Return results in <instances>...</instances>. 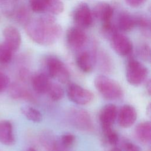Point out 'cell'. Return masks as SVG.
<instances>
[{
	"instance_id": "1",
	"label": "cell",
	"mask_w": 151,
	"mask_h": 151,
	"mask_svg": "<svg viewBox=\"0 0 151 151\" xmlns=\"http://www.w3.org/2000/svg\"><path fill=\"white\" fill-rule=\"evenodd\" d=\"M25 30L34 42L44 46L55 43L62 34L61 25L51 15L29 19L25 24Z\"/></svg>"
},
{
	"instance_id": "2",
	"label": "cell",
	"mask_w": 151,
	"mask_h": 151,
	"mask_svg": "<svg viewBox=\"0 0 151 151\" xmlns=\"http://www.w3.org/2000/svg\"><path fill=\"white\" fill-rule=\"evenodd\" d=\"M94 83L97 91L106 100H116L123 97V90L122 86L116 81L106 76H97Z\"/></svg>"
},
{
	"instance_id": "3",
	"label": "cell",
	"mask_w": 151,
	"mask_h": 151,
	"mask_svg": "<svg viewBox=\"0 0 151 151\" xmlns=\"http://www.w3.org/2000/svg\"><path fill=\"white\" fill-rule=\"evenodd\" d=\"M149 74L147 68L135 59L129 60L126 66V77L128 83L134 86L142 84L147 78Z\"/></svg>"
},
{
	"instance_id": "4",
	"label": "cell",
	"mask_w": 151,
	"mask_h": 151,
	"mask_svg": "<svg viewBox=\"0 0 151 151\" xmlns=\"http://www.w3.org/2000/svg\"><path fill=\"white\" fill-rule=\"evenodd\" d=\"M48 76L58 82L64 84L69 81L70 74L65 64L56 57L50 56L46 60Z\"/></svg>"
},
{
	"instance_id": "5",
	"label": "cell",
	"mask_w": 151,
	"mask_h": 151,
	"mask_svg": "<svg viewBox=\"0 0 151 151\" xmlns=\"http://www.w3.org/2000/svg\"><path fill=\"white\" fill-rule=\"evenodd\" d=\"M69 119L73 125L80 130L92 132L94 123L90 113L84 109L74 108L70 110Z\"/></svg>"
},
{
	"instance_id": "6",
	"label": "cell",
	"mask_w": 151,
	"mask_h": 151,
	"mask_svg": "<svg viewBox=\"0 0 151 151\" xmlns=\"http://www.w3.org/2000/svg\"><path fill=\"white\" fill-rule=\"evenodd\" d=\"M67 94L70 101L81 106L90 104L94 98V95L91 91L76 83L69 84Z\"/></svg>"
},
{
	"instance_id": "7",
	"label": "cell",
	"mask_w": 151,
	"mask_h": 151,
	"mask_svg": "<svg viewBox=\"0 0 151 151\" xmlns=\"http://www.w3.org/2000/svg\"><path fill=\"white\" fill-rule=\"evenodd\" d=\"M73 20L80 28L89 27L93 22V15L88 5L86 3L79 4L73 12Z\"/></svg>"
},
{
	"instance_id": "8",
	"label": "cell",
	"mask_w": 151,
	"mask_h": 151,
	"mask_svg": "<svg viewBox=\"0 0 151 151\" xmlns=\"http://www.w3.org/2000/svg\"><path fill=\"white\" fill-rule=\"evenodd\" d=\"M111 45L114 51L119 55L127 56L133 51L132 41L123 34L116 33L111 38Z\"/></svg>"
},
{
	"instance_id": "9",
	"label": "cell",
	"mask_w": 151,
	"mask_h": 151,
	"mask_svg": "<svg viewBox=\"0 0 151 151\" xmlns=\"http://www.w3.org/2000/svg\"><path fill=\"white\" fill-rule=\"evenodd\" d=\"M117 119L120 127L129 128L133 125L136 120V110L132 105L124 104L118 110Z\"/></svg>"
},
{
	"instance_id": "10",
	"label": "cell",
	"mask_w": 151,
	"mask_h": 151,
	"mask_svg": "<svg viewBox=\"0 0 151 151\" xmlns=\"http://www.w3.org/2000/svg\"><path fill=\"white\" fill-rule=\"evenodd\" d=\"M118 109L117 106L112 103H109L104 106L99 113V120L101 129H106L113 127L117 119Z\"/></svg>"
},
{
	"instance_id": "11",
	"label": "cell",
	"mask_w": 151,
	"mask_h": 151,
	"mask_svg": "<svg viewBox=\"0 0 151 151\" xmlns=\"http://www.w3.org/2000/svg\"><path fill=\"white\" fill-rule=\"evenodd\" d=\"M66 38L69 46L73 49L77 50L84 45L87 37L81 28L78 27H73L68 29Z\"/></svg>"
},
{
	"instance_id": "12",
	"label": "cell",
	"mask_w": 151,
	"mask_h": 151,
	"mask_svg": "<svg viewBox=\"0 0 151 151\" xmlns=\"http://www.w3.org/2000/svg\"><path fill=\"white\" fill-rule=\"evenodd\" d=\"M5 42L14 52L19 48L21 44V36L18 29L13 26H7L3 30Z\"/></svg>"
},
{
	"instance_id": "13",
	"label": "cell",
	"mask_w": 151,
	"mask_h": 151,
	"mask_svg": "<svg viewBox=\"0 0 151 151\" xmlns=\"http://www.w3.org/2000/svg\"><path fill=\"white\" fill-rule=\"evenodd\" d=\"M32 87L38 94L46 93L51 84L49 76L44 73H37L31 78Z\"/></svg>"
},
{
	"instance_id": "14",
	"label": "cell",
	"mask_w": 151,
	"mask_h": 151,
	"mask_svg": "<svg viewBox=\"0 0 151 151\" xmlns=\"http://www.w3.org/2000/svg\"><path fill=\"white\" fill-rule=\"evenodd\" d=\"M9 94L14 99H23L29 101H34V95L25 87L20 84L14 83L9 86Z\"/></svg>"
},
{
	"instance_id": "15",
	"label": "cell",
	"mask_w": 151,
	"mask_h": 151,
	"mask_svg": "<svg viewBox=\"0 0 151 151\" xmlns=\"http://www.w3.org/2000/svg\"><path fill=\"white\" fill-rule=\"evenodd\" d=\"M0 142L7 146L12 145L15 143L13 127L8 120L0 121Z\"/></svg>"
},
{
	"instance_id": "16",
	"label": "cell",
	"mask_w": 151,
	"mask_h": 151,
	"mask_svg": "<svg viewBox=\"0 0 151 151\" xmlns=\"http://www.w3.org/2000/svg\"><path fill=\"white\" fill-rule=\"evenodd\" d=\"M93 14L102 23L106 22L111 21L113 14V9L108 3L101 2L94 6Z\"/></svg>"
},
{
	"instance_id": "17",
	"label": "cell",
	"mask_w": 151,
	"mask_h": 151,
	"mask_svg": "<svg viewBox=\"0 0 151 151\" xmlns=\"http://www.w3.org/2000/svg\"><path fill=\"white\" fill-rule=\"evenodd\" d=\"M76 64L83 73H90L94 68V57L89 52L82 51L77 56Z\"/></svg>"
},
{
	"instance_id": "18",
	"label": "cell",
	"mask_w": 151,
	"mask_h": 151,
	"mask_svg": "<svg viewBox=\"0 0 151 151\" xmlns=\"http://www.w3.org/2000/svg\"><path fill=\"white\" fill-rule=\"evenodd\" d=\"M40 141L47 151H67V149L63 147L60 142L57 140L50 133L45 132L42 133Z\"/></svg>"
},
{
	"instance_id": "19",
	"label": "cell",
	"mask_w": 151,
	"mask_h": 151,
	"mask_svg": "<svg viewBox=\"0 0 151 151\" xmlns=\"http://www.w3.org/2000/svg\"><path fill=\"white\" fill-rule=\"evenodd\" d=\"M135 135L137 139L144 144H147L151 140V123L150 122H143L135 128Z\"/></svg>"
},
{
	"instance_id": "20",
	"label": "cell",
	"mask_w": 151,
	"mask_h": 151,
	"mask_svg": "<svg viewBox=\"0 0 151 151\" xmlns=\"http://www.w3.org/2000/svg\"><path fill=\"white\" fill-rule=\"evenodd\" d=\"M118 27L124 32L131 31L136 26L135 17L127 12H122L118 17Z\"/></svg>"
},
{
	"instance_id": "21",
	"label": "cell",
	"mask_w": 151,
	"mask_h": 151,
	"mask_svg": "<svg viewBox=\"0 0 151 151\" xmlns=\"http://www.w3.org/2000/svg\"><path fill=\"white\" fill-rule=\"evenodd\" d=\"M21 111L29 121L34 123H40L42 121V116L41 112L34 107L28 106H23L21 109Z\"/></svg>"
},
{
	"instance_id": "22",
	"label": "cell",
	"mask_w": 151,
	"mask_h": 151,
	"mask_svg": "<svg viewBox=\"0 0 151 151\" xmlns=\"http://www.w3.org/2000/svg\"><path fill=\"white\" fill-rule=\"evenodd\" d=\"M51 100L57 101L62 99L64 96L63 88L58 84L51 83L47 93Z\"/></svg>"
},
{
	"instance_id": "23",
	"label": "cell",
	"mask_w": 151,
	"mask_h": 151,
	"mask_svg": "<svg viewBox=\"0 0 151 151\" xmlns=\"http://www.w3.org/2000/svg\"><path fill=\"white\" fill-rule=\"evenodd\" d=\"M14 51L5 43L0 44V64L9 63L12 58Z\"/></svg>"
},
{
	"instance_id": "24",
	"label": "cell",
	"mask_w": 151,
	"mask_h": 151,
	"mask_svg": "<svg viewBox=\"0 0 151 151\" xmlns=\"http://www.w3.org/2000/svg\"><path fill=\"white\" fill-rule=\"evenodd\" d=\"M64 8V4L61 0H48L46 12L52 15H58L63 11Z\"/></svg>"
},
{
	"instance_id": "25",
	"label": "cell",
	"mask_w": 151,
	"mask_h": 151,
	"mask_svg": "<svg viewBox=\"0 0 151 151\" xmlns=\"http://www.w3.org/2000/svg\"><path fill=\"white\" fill-rule=\"evenodd\" d=\"M136 25L138 26L142 30L143 34L146 36L150 35V22L149 19L145 16H136L135 17Z\"/></svg>"
},
{
	"instance_id": "26",
	"label": "cell",
	"mask_w": 151,
	"mask_h": 151,
	"mask_svg": "<svg viewBox=\"0 0 151 151\" xmlns=\"http://www.w3.org/2000/svg\"><path fill=\"white\" fill-rule=\"evenodd\" d=\"M103 134L107 142L111 145H114L117 143L119 140L118 133L113 129V127L102 129Z\"/></svg>"
},
{
	"instance_id": "27",
	"label": "cell",
	"mask_w": 151,
	"mask_h": 151,
	"mask_svg": "<svg viewBox=\"0 0 151 151\" xmlns=\"http://www.w3.org/2000/svg\"><path fill=\"white\" fill-rule=\"evenodd\" d=\"M30 8L35 12H46L47 0H30Z\"/></svg>"
},
{
	"instance_id": "28",
	"label": "cell",
	"mask_w": 151,
	"mask_h": 151,
	"mask_svg": "<svg viewBox=\"0 0 151 151\" xmlns=\"http://www.w3.org/2000/svg\"><path fill=\"white\" fill-rule=\"evenodd\" d=\"M102 32L104 37L110 39L117 32L116 27L111 23V21L102 23Z\"/></svg>"
},
{
	"instance_id": "29",
	"label": "cell",
	"mask_w": 151,
	"mask_h": 151,
	"mask_svg": "<svg viewBox=\"0 0 151 151\" xmlns=\"http://www.w3.org/2000/svg\"><path fill=\"white\" fill-rule=\"evenodd\" d=\"M76 141L75 136L70 133H67L63 134L59 140L61 145L66 149L72 146Z\"/></svg>"
},
{
	"instance_id": "30",
	"label": "cell",
	"mask_w": 151,
	"mask_h": 151,
	"mask_svg": "<svg viewBox=\"0 0 151 151\" xmlns=\"http://www.w3.org/2000/svg\"><path fill=\"white\" fill-rule=\"evenodd\" d=\"M138 54L140 57L146 61H150V48L149 45L146 44H142L138 49Z\"/></svg>"
},
{
	"instance_id": "31",
	"label": "cell",
	"mask_w": 151,
	"mask_h": 151,
	"mask_svg": "<svg viewBox=\"0 0 151 151\" xmlns=\"http://www.w3.org/2000/svg\"><path fill=\"white\" fill-rule=\"evenodd\" d=\"M122 146L124 151H140V148L138 145L129 140H123Z\"/></svg>"
},
{
	"instance_id": "32",
	"label": "cell",
	"mask_w": 151,
	"mask_h": 151,
	"mask_svg": "<svg viewBox=\"0 0 151 151\" xmlns=\"http://www.w3.org/2000/svg\"><path fill=\"white\" fill-rule=\"evenodd\" d=\"M9 77L0 71V92L4 91L9 86Z\"/></svg>"
},
{
	"instance_id": "33",
	"label": "cell",
	"mask_w": 151,
	"mask_h": 151,
	"mask_svg": "<svg viewBox=\"0 0 151 151\" xmlns=\"http://www.w3.org/2000/svg\"><path fill=\"white\" fill-rule=\"evenodd\" d=\"M126 3L130 6L137 7L143 4L146 0H124Z\"/></svg>"
},
{
	"instance_id": "34",
	"label": "cell",
	"mask_w": 151,
	"mask_h": 151,
	"mask_svg": "<svg viewBox=\"0 0 151 151\" xmlns=\"http://www.w3.org/2000/svg\"><path fill=\"white\" fill-rule=\"evenodd\" d=\"M19 77L21 80L24 81L27 79V77L29 75V71L26 68H22L19 71Z\"/></svg>"
},
{
	"instance_id": "35",
	"label": "cell",
	"mask_w": 151,
	"mask_h": 151,
	"mask_svg": "<svg viewBox=\"0 0 151 151\" xmlns=\"http://www.w3.org/2000/svg\"><path fill=\"white\" fill-rule=\"evenodd\" d=\"M150 80H149L148 81H147V83L146 84V91H147V93L149 96H150L151 94V83H150Z\"/></svg>"
},
{
	"instance_id": "36",
	"label": "cell",
	"mask_w": 151,
	"mask_h": 151,
	"mask_svg": "<svg viewBox=\"0 0 151 151\" xmlns=\"http://www.w3.org/2000/svg\"><path fill=\"white\" fill-rule=\"evenodd\" d=\"M110 151H122V149H120V148H118V147H113L112 148Z\"/></svg>"
},
{
	"instance_id": "37",
	"label": "cell",
	"mask_w": 151,
	"mask_h": 151,
	"mask_svg": "<svg viewBox=\"0 0 151 151\" xmlns=\"http://www.w3.org/2000/svg\"><path fill=\"white\" fill-rule=\"evenodd\" d=\"M25 151H37V150L35 149L32 148V147H30V148L28 149L27 150H25Z\"/></svg>"
},
{
	"instance_id": "38",
	"label": "cell",
	"mask_w": 151,
	"mask_h": 151,
	"mask_svg": "<svg viewBox=\"0 0 151 151\" xmlns=\"http://www.w3.org/2000/svg\"><path fill=\"white\" fill-rule=\"evenodd\" d=\"M1 1H5V0H1Z\"/></svg>"
}]
</instances>
